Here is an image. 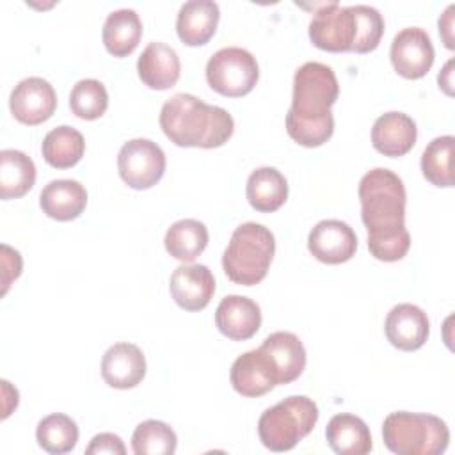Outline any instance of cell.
<instances>
[{
  "mask_svg": "<svg viewBox=\"0 0 455 455\" xmlns=\"http://www.w3.org/2000/svg\"><path fill=\"white\" fill-rule=\"evenodd\" d=\"M339 94L338 78L327 64L304 62L293 76L291 107L286 114L288 135L306 148L327 142L334 132L331 107Z\"/></svg>",
  "mask_w": 455,
  "mask_h": 455,
  "instance_id": "obj_1",
  "label": "cell"
},
{
  "mask_svg": "<svg viewBox=\"0 0 455 455\" xmlns=\"http://www.w3.org/2000/svg\"><path fill=\"white\" fill-rule=\"evenodd\" d=\"M160 128L181 148H219L233 135L231 114L217 105H208L194 94L178 92L160 110Z\"/></svg>",
  "mask_w": 455,
  "mask_h": 455,
  "instance_id": "obj_2",
  "label": "cell"
},
{
  "mask_svg": "<svg viewBox=\"0 0 455 455\" xmlns=\"http://www.w3.org/2000/svg\"><path fill=\"white\" fill-rule=\"evenodd\" d=\"M361 219L368 229V245L409 233L405 228V187L386 167L368 171L359 181Z\"/></svg>",
  "mask_w": 455,
  "mask_h": 455,
  "instance_id": "obj_3",
  "label": "cell"
},
{
  "mask_svg": "<svg viewBox=\"0 0 455 455\" xmlns=\"http://www.w3.org/2000/svg\"><path fill=\"white\" fill-rule=\"evenodd\" d=\"M274 252L272 231L258 222H243L231 235L222 254V268L233 283L252 286L265 279Z\"/></svg>",
  "mask_w": 455,
  "mask_h": 455,
  "instance_id": "obj_4",
  "label": "cell"
},
{
  "mask_svg": "<svg viewBox=\"0 0 455 455\" xmlns=\"http://www.w3.org/2000/svg\"><path fill=\"white\" fill-rule=\"evenodd\" d=\"M382 439L396 455H439L448 448L450 430L434 414L396 411L386 416Z\"/></svg>",
  "mask_w": 455,
  "mask_h": 455,
  "instance_id": "obj_5",
  "label": "cell"
},
{
  "mask_svg": "<svg viewBox=\"0 0 455 455\" xmlns=\"http://www.w3.org/2000/svg\"><path fill=\"white\" fill-rule=\"evenodd\" d=\"M318 405L304 395H291L263 411L258 434L270 451H290L302 441L318 421Z\"/></svg>",
  "mask_w": 455,
  "mask_h": 455,
  "instance_id": "obj_6",
  "label": "cell"
},
{
  "mask_svg": "<svg viewBox=\"0 0 455 455\" xmlns=\"http://www.w3.org/2000/svg\"><path fill=\"white\" fill-rule=\"evenodd\" d=\"M258 78L256 57L240 46L220 48L206 62L208 85L222 96H245L254 89Z\"/></svg>",
  "mask_w": 455,
  "mask_h": 455,
  "instance_id": "obj_7",
  "label": "cell"
},
{
  "mask_svg": "<svg viewBox=\"0 0 455 455\" xmlns=\"http://www.w3.org/2000/svg\"><path fill=\"white\" fill-rule=\"evenodd\" d=\"M121 180L137 190L149 188L165 172V153L149 139H132L124 142L117 155Z\"/></svg>",
  "mask_w": 455,
  "mask_h": 455,
  "instance_id": "obj_8",
  "label": "cell"
},
{
  "mask_svg": "<svg viewBox=\"0 0 455 455\" xmlns=\"http://www.w3.org/2000/svg\"><path fill=\"white\" fill-rule=\"evenodd\" d=\"M355 23L350 5L338 2L322 4L309 21L311 43L325 52H350L354 44Z\"/></svg>",
  "mask_w": 455,
  "mask_h": 455,
  "instance_id": "obj_9",
  "label": "cell"
},
{
  "mask_svg": "<svg viewBox=\"0 0 455 455\" xmlns=\"http://www.w3.org/2000/svg\"><path fill=\"white\" fill-rule=\"evenodd\" d=\"M389 57L398 75L416 80L428 73L434 64L435 52L427 30L421 27H407L393 37Z\"/></svg>",
  "mask_w": 455,
  "mask_h": 455,
  "instance_id": "obj_10",
  "label": "cell"
},
{
  "mask_svg": "<svg viewBox=\"0 0 455 455\" xmlns=\"http://www.w3.org/2000/svg\"><path fill=\"white\" fill-rule=\"evenodd\" d=\"M57 107V94L53 85L41 76H28L20 80L9 96V108L12 116L28 126L41 124L50 119Z\"/></svg>",
  "mask_w": 455,
  "mask_h": 455,
  "instance_id": "obj_11",
  "label": "cell"
},
{
  "mask_svg": "<svg viewBox=\"0 0 455 455\" xmlns=\"http://www.w3.org/2000/svg\"><path fill=\"white\" fill-rule=\"evenodd\" d=\"M307 249L322 263H345L355 254L357 235L343 220L325 219L309 231Z\"/></svg>",
  "mask_w": 455,
  "mask_h": 455,
  "instance_id": "obj_12",
  "label": "cell"
},
{
  "mask_svg": "<svg viewBox=\"0 0 455 455\" xmlns=\"http://www.w3.org/2000/svg\"><path fill=\"white\" fill-rule=\"evenodd\" d=\"M169 290L180 307L187 311H199L210 304L215 293V277L206 265H180L171 274Z\"/></svg>",
  "mask_w": 455,
  "mask_h": 455,
  "instance_id": "obj_13",
  "label": "cell"
},
{
  "mask_svg": "<svg viewBox=\"0 0 455 455\" xmlns=\"http://www.w3.org/2000/svg\"><path fill=\"white\" fill-rule=\"evenodd\" d=\"M229 380L236 393L249 398L261 396L279 384L277 371L261 348L238 355L231 364Z\"/></svg>",
  "mask_w": 455,
  "mask_h": 455,
  "instance_id": "obj_14",
  "label": "cell"
},
{
  "mask_svg": "<svg viewBox=\"0 0 455 455\" xmlns=\"http://www.w3.org/2000/svg\"><path fill=\"white\" fill-rule=\"evenodd\" d=\"M384 332L393 347L411 352L425 345L430 332V322L419 306L402 302L389 309L384 322Z\"/></svg>",
  "mask_w": 455,
  "mask_h": 455,
  "instance_id": "obj_15",
  "label": "cell"
},
{
  "mask_svg": "<svg viewBox=\"0 0 455 455\" xmlns=\"http://www.w3.org/2000/svg\"><path fill=\"white\" fill-rule=\"evenodd\" d=\"M215 325L229 339H249L261 325V309L245 295H226L215 309Z\"/></svg>",
  "mask_w": 455,
  "mask_h": 455,
  "instance_id": "obj_16",
  "label": "cell"
},
{
  "mask_svg": "<svg viewBox=\"0 0 455 455\" xmlns=\"http://www.w3.org/2000/svg\"><path fill=\"white\" fill-rule=\"evenodd\" d=\"M146 375V359L133 343H114L101 359V377L116 389H130L140 384Z\"/></svg>",
  "mask_w": 455,
  "mask_h": 455,
  "instance_id": "obj_17",
  "label": "cell"
},
{
  "mask_svg": "<svg viewBox=\"0 0 455 455\" xmlns=\"http://www.w3.org/2000/svg\"><path fill=\"white\" fill-rule=\"evenodd\" d=\"M418 128L411 116L391 110L377 117L371 128L373 148L386 156H402L412 149Z\"/></svg>",
  "mask_w": 455,
  "mask_h": 455,
  "instance_id": "obj_18",
  "label": "cell"
},
{
  "mask_svg": "<svg viewBox=\"0 0 455 455\" xmlns=\"http://www.w3.org/2000/svg\"><path fill=\"white\" fill-rule=\"evenodd\" d=\"M220 9L213 0H188L176 16L178 37L188 46L206 44L219 25Z\"/></svg>",
  "mask_w": 455,
  "mask_h": 455,
  "instance_id": "obj_19",
  "label": "cell"
},
{
  "mask_svg": "<svg viewBox=\"0 0 455 455\" xmlns=\"http://www.w3.org/2000/svg\"><path fill=\"white\" fill-rule=\"evenodd\" d=\"M139 78L151 89L164 91L180 80L181 64L174 48L162 41H151L137 60Z\"/></svg>",
  "mask_w": 455,
  "mask_h": 455,
  "instance_id": "obj_20",
  "label": "cell"
},
{
  "mask_svg": "<svg viewBox=\"0 0 455 455\" xmlns=\"http://www.w3.org/2000/svg\"><path fill=\"white\" fill-rule=\"evenodd\" d=\"M272 361L279 384H290L300 377L306 368V348L299 336L288 331L268 334L259 347Z\"/></svg>",
  "mask_w": 455,
  "mask_h": 455,
  "instance_id": "obj_21",
  "label": "cell"
},
{
  "mask_svg": "<svg viewBox=\"0 0 455 455\" xmlns=\"http://www.w3.org/2000/svg\"><path fill=\"white\" fill-rule=\"evenodd\" d=\"M39 204L55 220H73L87 206V190L76 180H52L41 190Z\"/></svg>",
  "mask_w": 455,
  "mask_h": 455,
  "instance_id": "obj_22",
  "label": "cell"
},
{
  "mask_svg": "<svg viewBox=\"0 0 455 455\" xmlns=\"http://www.w3.org/2000/svg\"><path fill=\"white\" fill-rule=\"evenodd\" d=\"M325 439L338 455H366L373 446L368 425L354 414L332 416L325 428Z\"/></svg>",
  "mask_w": 455,
  "mask_h": 455,
  "instance_id": "obj_23",
  "label": "cell"
},
{
  "mask_svg": "<svg viewBox=\"0 0 455 455\" xmlns=\"http://www.w3.org/2000/svg\"><path fill=\"white\" fill-rule=\"evenodd\" d=\"M249 204L258 212H275L288 199V181L275 167H258L247 178Z\"/></svg>",
  "mask_w": 455,
  "mask_h": 455,
  "instance_id": "obj_24",
  "label": "cell"
},
{
  "mask_svg": "<svg viewBox=\"0 0 455 455\" xmlns=\"http://www.w3.org/2000/svg\"><path fill=\"white\" fill-rule=\"evenodd\" d=\"M142 36V21L133 9L123 7L112 11L103 23V44L114 57L130 55Z\"/></svg>",
  "mask_w": 455,
  "mask_h": 455,
  "instance_id": "obj_25",
  "label": "cell"
},
{
  "mask_svg": "<svg viewBox=\"0 0 455 455\" xmlns=\"http://www.w3.org/2000/svg\"><path fill=\"white\" fill-rule=\"evenodd\" d=\"M36 183L34 160L18 149L0 151V197L18 199Z\"/></svg>",
  "mask_w": 455,
  "mask_h": 455,
  "instance_id": "obj_26",
  "label": "cell"
},
{
  "mask_svg": "<svg viewBox=\"0 0 455 455\" xmlns=\"http://www.w3.org/2000/svg\"><path fill=\"white\" fill-rule=\"evenodd\" d=\"M43 158L55 169H68L80 162L85 151L84 135L68 124L50 130L41 144Z\"/></svg>",
  "mask_w": 455,
  "mask_h": 455,
  "instance_id": "obj_27",
  "label": "cell"
},
{
  "mask_svg": "<svg viewBox=\"0 0 455 455\" xmlns=\"http://www.w3.org/2000/svg\"><path fill=\"white\" fill-rule=\"evenodd\" d=\"M167 252L180 261H194L208 245V229L201 220L181 219L171 224L164 238Z\"/></svg>",
  "mask_w": 455,
  "mask_h": 455,
  "instance_id": "obj_28",
  "label": "cell"
},
{
  "mask_svg": "<svg viewBox=\"0 0 455 455\" xmlns=\"http://www.w3.org/2000/svg\"><path fill=\"white\" fill-rule=\"evenodd\" d=\"M36 439L44 451L53 455H62L71 451L76 446L78 427L69 416L62 412H53L44 416L37 423Z\"/></svg>",
  "mask_w": 455,
  "mask_h": 455,
  "instance_id": "obj_29",
  "label": "cell"
},
{
  "mask_svg": "<svg viewBox=\"0 0 455 455\" xmlns=\"http://www.w3.org/2000/svg\"><path fill=\"white\" fill-rule=\"evenodd\" d=\"M453 144H455V139L451 135H441L432 139L423 149L421 172L425 180L435 187L453 185V171H451Z\"/></svg>",
  "mask_w": 455,
  "mask_h": 455,
  "instance_id": "obj_30",
  "label": "cell"
},
{
  "mask_svg": "<svg viewBox=\"0 0 455 455\" xmlns=\"http://www.w3.org/2000/svg\"><path fill=\"white\" fill-rule=\"evenodd\" d=\"M176 432L164 421L146 419L132 434V450L135 455H171L176 451Z\"/></svg>",
  "mask_w": 455,
  "mask_h": 455,
  "instance_id": "obj_31",
  "label": "cell"
},
{
  "mask_svg": "<svg viewBox=\"0 0 455 455\" xmlns=\"http://www.w3.org/2000/svg\"><path fill=\"white\" fill-rule=\"evenodd\" d=\"M71 112L80 119H98L108 107V92L96 78L78 80L69 92Z\"/></svg>",
  "mask_w": 455,
  "mask_h": 455,
  "instance_id": "obj_32",
  "label": "cell"
},
{
  "mask_svg": "<svg viewBox=\"0 0 455 455\" xmlns=\"http://www.w3.org/2000/svg\"><path fill=\"white\" fill-rule=\"evenodd\" d=\"M350 7L354 12V23H355L354 44L350 52L368 53L375 50L382 39L384 18L379 9L366 4H355Z\"/></svg>",
  "mask_w": 455,
  "mask_h": 455,
  "instance_id": "obj_33",
  "label": "cell"
},
{
  "mask_svg": "<svg viewBox=\"0 0 455 455\" xmlns=\"http://www.w3.org/2000/svg\"><path fill=\"white\" fill-rule=\"evenodd\" d=\"M87 455H101V453H108V455H124L126 453V446L123 443V439L116 434L110 432H101L96 434L89 446L85 448Z\"/></svg>",
  "mask_w": 455,
  "mask_h": 455,
  "instance_id": "obj_34",
  "label": "cell"
},
{
  "mask_svg": "<svg viewBox=\"0 0 455 455\" xmlns=\"http://www.w3.org/2000/svg\"><path fill=\"white\" fill-rule=\"evenodd\" d=\"M0 251H2V293H7L11 281L20 277L23 261L20 252L5 243H2Z\"/></svg>",
  "mask_w": 455,
  "mask_h": 455,
  "instance_id": "obj_35",
  "label": "cell"
},
{
  "mask_svg": "<svg viewBox=\"0 0 455 455\" xmlns=\"http://www.w3.org/2000/svg\"><path fill=\"white\" fill-rule=\"evenodd\" d=\"M453 4H450L448 7H446V11L439 16V21H437V25H439V34H441V37H443V41H444V44H446V48H450V50H453V14H451V11H453Z\"/></svg>",
  "mask_w": 455,
  "mask_h": 455,
  "instance_id": "obj_36",
  "label": "cell"
},
{
  "mask_svg": "<svg viewBox=\"0 0 455 455\" xmlns=\"http://www.w3.org/2000/svg\"><path fill=\"white\" fill-rule=\"evenodd\" d=\"M451 66H453V60H448L443 68V71L439 73L437 80H439V87L444 89L446 94L451 96Z\"/></svg>",
  "mask_w": 455,
  "mask_h": 455,
  "instance_id": "obj_37",
  "label": "cell"
}]
</instances>
